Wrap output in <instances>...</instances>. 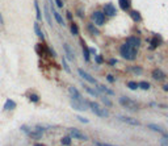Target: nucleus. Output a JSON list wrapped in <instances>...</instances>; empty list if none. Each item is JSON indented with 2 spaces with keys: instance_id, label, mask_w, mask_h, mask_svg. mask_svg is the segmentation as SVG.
Masks as SVG:
<instances>
[{
  "instance_id": "obj_1",
  "label": "nucleus",
  "mask_w": 168,
  "mask_h": 146,
  "mask_svg": "<svg viewBox=\"0 0 168 146\" xmlns=\"http://www.w3.org/2000/svg\"><path fill=\"white\" fill-rule=\"evenodd\" d=\"M120 54L122 58H125L127 61H134L135 57H137V49L131 48V46H129L126 43H124L121 46V49H120Z\"/></svg>"
},
{
  "instance_id": "obj_2",
  "label": "nucleus",
  "mask_w": 168,
  "mask_h": 146,
  "mask_svg": "<svg viewBox=\"0 0 168 146\" xmlns=\"http://www.w3.org/2000/svg\"><path fill=\"white\" fill-rule=\"evenodd\" d=\"M88 105L91 107V109H92V112L96 114V116H98V117H108V116H109L108 111H106L105 108H103V107H100L97 103H95V101H89Z\"/></svg>"
},
{
  "instance_id": "obj_3",
  "label": "nucleus",
  "mask_w": 168,
  "mask_h": 146,
  "mask_svg": "<svg viewBox=\"0 0 168 146\" xmlns=\"http://www.w3.org/2000/svg\"><path fill=\"white\" fill-rule=\"evenodd\" d=\"M71 107L76 111H87L88 109V101L84 100V99H79V100L71 99Z\"/></svg>"
},
{
  "instance_id": "obj_4",
  "label": "nucleus",
  "mask_w": 168,
  "mask_h": 146,
  "mask_svg": "<svg viewBox=\"0 0 168 146\" xmlns=\"http://www.w3.org/2000/svg\"><path fill=\"white\" fill-rule=\"evenodd\" d=\"M120 104L122 107H125V108L130 109V111H137L138 109V105H137L133 100L127 99V97H120Z\"/></svg>"
},
{
  "instance_id": "obj_5",
  "label": "nucleus",
  "mask_w": 168,
  "mask_h": 146,
  "mask_svg": "<svg viewBox=\"0 0 168 146\" xmlns=\"http://www.w3.org/2000/svg\"><path fill=\"white\" fill-rule=\"evenodd\" d=\"M68 132H70V136L74 137V138H76V140H80V141H87L88 140V137L86 134L81 133L80 130L75 129V128H70V129H68Z\"/></svg>"
},
{
  "instance_id": "obj_6",
  "label": "nucleus",
  "mask_w": 168,
  "mask_h": 146,
  "mask_svg": "<svg viewBox=\"0 0 168 146\" xmlns=\"http://www.w3.org/2000/svg\"><path fill=\"white\" fill-rule=\"evenodd\" d=\"M78 72H79V75L81 76V78L84 79V80H87L88 83H91V84H97V80L93 78L92 75H89L88 72H86L83 70V68H78Z\"/></svg>"
},
{
  "instance_id": "obj_7",
  "label": "nucleus",
  "mask_w": 168,
  "mask_h": 146,
  "mask_svg": "<svg viewBox=\"0 0 168 146\" xmlns=\"http://www.w3.org/2000/svg\"><path fill=\"white\" fill-rule=\"evenodd\" d=\"M92 20L95 21V24L97 25H103L105 22V14L100 11H96L93 14H92Z\"/></svg>"
},
{
  "instance_id": "obj_8",
  "label": "nucleus",
  "mask_w": 168,
  "mask_h": 146,
  "mask_svg": "<svg viewBox=\"0 0 168 146\" xmlns=\"http://www.w3.org/2000/svg\"><path fill=\"white\" fill-rule=\"evenodd\" d=\"M126 45L131 46V48H134V49H138L141 46V40L138 37H129L127 41H126Z\"/></svg>"
},
{
  "instance_id": "obj_9",
  "label": "nucleus",
  "mask_w": 168,
  "mask_h": 146,
  "mask_svg": "<svg viewBox=\"0 0 168 146\" xmlns=\"http://www.w3.org/2000/svg\"><path fill=\"white\" fill-rule=\"evenodd\" d=\"M104 13L106 14V16H109V17L116 16V13H117V11H116V7H114V5H112V4H106V5L104 7Z\"/></svg>"
},
{
  "instance_id": "obj_10",
  "label": "nucleus",
  "mask_w": 168,
  "mask_h": 146,
  "mask_svg": "<svg viewBox=\"0 0 168 146\" xmlns=\"http://www.w3.org/2000/svg\"><path fill=\"white\" fill-rule=\"evenodd\" d=\"M118 120L126 122V124L134 125V126H138V125L141 124V122H139L138 120H135V119H133V117H127V116H118Z\"/></svg>"
},
{
  "instance_id": "obj_11",
  "label": "nucleus",
  "mask_w": 168,
  "mask_h": 146,
  "mask_svg": "<svg viewBox=\"0 0 168 146\" xmlns=\"http://www.w3.org/2000/svg\"><path fill=\"white\" fill-rule=\"evenodd\" d=\"M152 78H154L155 80H163L165 78V75L162 70H159V68H155L154 71H152Z\"/></svg>"
},
{
  "instance_id": "obj_12",
  "label": "nucleus",
  "mask_w": 168,
  "mask_h": 146,
  "mask_svg": "<svg viewBox=\"0 0 168 146\" xmlns=\"http://www.w3.org/2000/svg\"><path fill=\"white\" fill-rule=\"evenodd\" d=\"M63 48H64L66 55L68 57V59H70V61H75V54L72 53V50H71V48H70V45H68V43H63Z\"/></svg>"
},
{
  "instance_id": "obj_13",
  "label": "nucleus",
  "mask_w": 168,
  "mask_h": 146,
  "mask_svg": "<svg viewBox=\"0 0 168 146\" xmlns=\"http://www.w3.org/2000/svg\"><path fill=\"white\" fill-rule=\"evenodd\" d=\"M68 91H70V95H71V99H75V100H79V99H83L80 92L76 90L75 87H70L68 88Z\"/></svg>"
},
{
  "instance_id": "obj_14",
  "label": "nucleus",
  "mask_w": 168,
  "mask_h": 146,
  "mask_svg": "<svg viewBox=\"0 0 168 146\" xmlns=\"http://www.w3.org/2000/svg\"><path fill=\"white\" fill-rule=\"evenodd\" d=\"M51 13L54 14V17H55V20H57V22L59 25H64V21H63V19H62V16L55 11V8H54V5H51Z\"/></svg>"
},
{
  "instance_id": "obj_15",
  "label": "nucleus",
  "mask_w": 168,
  "mask_h": 146,
  "mask_svg": "<svg viewBox=\"0 0 168 146\" xmlns=\"http://www.w3.org/2000/svg\"><path fill=\"white\" fill-rule=\"evenodd\" d=\"M148 128L152 129L154 132H159V133H162L164 137H168V134L165 133V130L162 128V126H159V125H155V124H148Z\"/></svg>"
},
{
  "instance_id": "obj_16",
  "label": "nucleus",
  "mask_w": 168,
  "mask_h": 146,
  "mask_svg": "<svg viewBox=\"0 0 168 146\" xmlns=\"http://www.w3.org/2000/svg\"><path fill=\"white\" fill-rule=\"evenodd\" d=\"M16 108V103H14L13 100H11V99H8V100L5 101L4 104V111H12Z\"/></svg>"
},
{
  "instance_id": "obj_17",
  "label": "nucleus",
  "mask_w": 168,
  "mask_h": 146,
  "mask_svg": "<svg viewBox=\"0 0 168 146\" xmlns=\"http://www.w3.org/2000/svg\"><path fill=\"white\" fill-rule=\"evenodd\" d=\"M118 3H120V7L124 11H126V9L130 8V2H129V0H118Z\"/></svg>"
},
{
  "instance_id": "obj_18",
  "label": "nucleus",
  "mask_w": 168,
  "mask_h": 146,
  "mask_svg": "<svg viewBox=\"0 0 168 146\" xmlns=\"http://www.w3.org/2000/svg\"><path fill=\"white\" fill-rule=\"evenodd\" d=\"M34 32H36V34H37L38 37L41 38V40H43V38H45V36H43V33H42V30H41V26L38 25L37 22L34 24Z\"/></svg>"
},
{
  "instance_id": "obj_19",
  "label": "nucleus",
  "mask_w": 168,
  "mask_h": 146,
  "mask_svg": "<svg viewBox=\"0 0 168 146\" xmlns=\"http://www.w3.org/2000/svg\"><path fill=\"white\" fill-rule=\"evenodd\" d=\"M130 17L134 20V21H141L142 17H141V13L138 11H131L130 12Z\"/></svg>"
},
{
  "instance_id": "obj_20",
  "label": "nucleus",
  "mask_w": 168,
  "mask_h": 146,
  "mask_svg": "<svg viewBox=\"0 0 168 146\" xmlns=\"http://www.w3.org/2000/svg\"><path fill=\"white\" fill-rule=\"evenodd\" d=\"M97 87H98V90H100V91H103V92H105V94H108V95H114V92H113L112 90H109V88H106L105 86H103V84H97Z\"/></svg>"
},
{
  "instance_id": "obj_21",
  "label": "nucleus",
  "mask_w": 168,
  "mask_h": 146,
  "mask_svg": "<svg viewBox=\"0 0 168 146\" xmlns=\"http://www.w3.org/2000/svg\"><path fill=\"white\" fill-rule=\"evenodd\" d=\"M83 87H84V90H86V91L88 92L89 95H92V96H95V97H96V96H98V94H97V92H96L95 90L89 88V87H88V86H86V84H84V83H83Z\"/></svg>"
},
{
  "instance_id": "obj_22",
  "label": "nucleus",
  "mask_w": 168,
  "mask_h": 146,
  "mask_svg": "<svg viewBox=\"0 0 168 146\" xmlns=\"http://www.w3.org/2000/svg\"><path fill=\"white\" fill-rule=\"evenodd\" d=\"M60 143L62 145H64V146H70L71 145V137H63L62 140H60Z\"/></svg>"
},
{
  "instance_id": "obj_23",
  "label": "nucleus",
  "mask_w": 168,
  "mask_h": 146,
  "mask_svg": "<svg viewBox=\"0 0 168 146\" xmlns=\"http://www.w3.org/2000/svg\"><path fill=\"white\" fill-rule=\"evenodd\" d=\"M45 16H46V20L49 22V25L53 26V21H51V17H50V13H49V8H47V5L45 7Z\"/></svg>"
},
{
  "instance_id": "obj_24",
  "label": "nucleus",
  "mask_w": 168,
  "mask_h": 146,
  "mask_svg": "<svg viewBox=\"0 0 168 146\" xmlns=\"http://www.w3.org/2000/svg\"><path fill=\"white\" fill-rule=\"evenodd\" d=\"M34 7H36V13H37V20H41L42 16H41V11H40V7H38V2L34 0Z\"/></svg>"
},
{
  "instance_id": "obj_25",
  "label": "nucleus",
  "mask_w": 168,
  "mask_h": 146,
  "mask_svg": "<svg viewBox=\"0 0 168 146\" xmlns=\"http://www.w3.org/2000/svg\"><path fill=\"white\" fill-rule=\"evenodd\" d=\"M29 99H30V101H32V103H38V101H40V96L36 95V94H32L29 96Z\"/></svg>"
},
{
  "instance_id": "obj_26",
  "label": "nucleus",
  "mask_w": 168,
  "mask_h": 146,
  "mask_svg": "<svg viewBox=\"0 0 168 146\" xmlns=\"http://www.w3.org/2000/svg\"><path fill=\"white\" fill-rule=\"evenodd\" d=\"M138 87H141L142 90H148L150 88V83H147V82H141L138 84Z\"/></svg>"
},
{
  "instance_id": "obj_27",
  "label": "nucleus",
  "mask_w": 168,
  "mask_h": 146,
  "mask_svg": "<svg viewBox=\"0 0 168 146\" xmlns=\"http://www.w3.org/2000/svg\"><path fill=\"white\" fill-rule=\"evenodd\" d=\"M83 55H84V59H86L87 62H89V51H88L87 48L83 49Z\"/></svg>"
},
{
  "instance_id": "obj_28",
  "label": "nucleus",
  "mask_w": 168,
  "mask_h": 146,
  "mask_svg": "<svg viewBox=\"0 0 168 146\" xmlns=\"http://www.w3.org/2000/svg\"><path fill=\"white\" fill-rule=\"evenodd\" d=\"M71 33H72L74 36H76V34L79 33V29H78V25H76V24H72V25H71Z\"/></svg>"
},
{
  "instance_id": "obj_29",
  "label": "nucleus",
  "mask_w": 168,
  "mask_h": 146,
  "mask_svg": "<svg viewBox=\"0 0 168 146\" xmlns=\"http://www.w3.org/2000/svg\"><path fill=\"white\" fill-rule=\"evenodd\" d=\"M127 87L130 88V90H137V88H138V84H137L135 82H129L127 83Z\"/></svg>"
},
{
  "instance_id": "obj_30",
  "label": "nucleus",
  "mask_w": 168,
  "mask_h": 146,
  "mask_svg": "<svg viewBox=\"0 0 168 146\" xmlns=\"http://www.w3.org/2000/svg\"><path fill=\"white\" fill-rule=\"evenodd\" d=\"M160 43V41L158 40V38L155 37V38H152V42H151V49H154L155 48V46H158Z\"/></svg>"
},
{
  "instance_id": "obj_31",
  "label": "nucleus",
  "mask_w": 168,
  "mask_h": 146,
  "mask_svg": "<svg viewBox=\"0 0 168 146\" xmlns=\"http://www.w3.org/2000/svg\"><path fill=\"white\" fill-rule=\"evenodd\" d=\"M36 51H37V53H40V54H42V53H43V46H42L41 43L36 45Z\"/></svg>"
},
{
  "instance_id": "obj_32",
  "label": "nucleus",
  "mask_w": 168,
  "mask_h": 146,
  "mask_svg": "<svg viewBox=\"0 0 168 146\" xmlns=\"http://www.w3.org/2000/svg\"><path fill=\"white\" fill-rule=\"evenodd\" d=\"M62 63H63V67H64V70H66L67 72H70L71 70H70V67H68V65H67V62H66V58H63V59H62Z\"/></svg>"
},
{
  "instance_id": "obj_33",
  "label": "nucleus",
  "mask_w": 168,
  "mask_h": 146,
  "mask_svg": "<svg viewBox=\"0 0 168 146\" xmlns=\"http://www.w3.org/2000/svg\"><path fill=\"white\" fill-rule=\"evenodd\" d=\"M133 71H134L135 74L139 75V74H142V68H141V67H133Z\"/></svg>"
},
{
  "instance_id": "obj_34",
  "label": "nucleus",
  "mask_w": 168,
  "mask_h": 146,
  "mask_svg": "<svg viewBox=\"0 0 168 146\" xmlns=\"http://www.w3.org/2000/svg\"><path fill=\"white\" fill-rule=\"evenodd\" d=\"M88 29H89L92 33H95V34H98V30H97V29H95L92 25H88Z\"/></svg>"
},
{
  "instance_id": "obj_35",
  "label": "nucleus",
  "mask_w": 168,
  "mask_h": 146,
  "mask_svg": "<svg viewBox=\"0 0 168 146\" xmlns=\"http://www.w3.org/2000/svg\"><path fill=\"white\" fill-rule=\"evenodd\" d=\"M55 3L58 5V8H63V2L62 0H55Z\"/></svg>"
},
{
  "instance_id": "obj_36",
  "label": "nucleus",
  "mask_w": 168,
  "mask_h": 146,
  "mask_svg": "<svg viewBox=\"0 0 168 146\" xmlns=\"http://www.w3.org/2000/svg\"><path fill=\"white\" fill-rule=\"evenodd\" d=\"M76 119H78L79 121H81V122H84V124H87V122H88V120H87V119H84V117H81V116H78Z\"/></svg>"
},
{
  "instance_id": "obj_37",
  "label": "nucleus",
  "mask_w": 168,
  "mask_h": 146,
  "mask_svg": "<svg viewBox=\"0 0 168 146\" xmlns=\"http://www.w3.org/2000/svg\"><path fill=\"white\" fill-rule=\"evenodd\" d=\"M47 50L50 51V54H51L53 57H57V53H55L54 50H53V48H47Z\"/></svg>"
},
{
  "instance_id": "obj_38",
  "label": "nucleus",
  "mask_w": 168,
  "mask_h": 146,
  "mask_svg": "<svg viewBox=\"0 0 168 146\" xmlns=\"http://www.w3.org/2000/svg\"><path fill=\"white\" fill-rule=\"evenodd\" d=\"M96 62H97V63H103V57H101V55H97V57H96Z\"/></svg>"
},
{
  "instance_id": "obj_39",
  "label": "nucleus",
  "mask_w": 168,
  "mask_h": 146,
  "mask_svg": "<svg viewBox=\"0 0 168 146\" xmlns=\"http://www.w3.org/2000/svg\"><path fill=\"white\" fill-rule=\"evenodd\" d=\"M106 79H108V82H110V83H113V82H114L113 75H108V76H106Z\"/></svg>"
},
{
  "instance_id": "obj_40",
  "label": "nucleus",
  "mask_w": 168,
  "mask_h": 146,
  "mask_svg": "<svg viewBox=\"0 0 168 146\" xmlns=\"http://www.w3.org/2000/svg\"><path fill=\"white\" fill-rule=\"evenodd\" d=\"M96 146H113V145H108V143H101V142H96Z\"/></svg>"
},
{
  "instance_id": "obj_41",
  "label": "nucleus",
  "mask_w": 168,
  "mask_h": 146,
  "mask_svg": "<svg viewBox=\"0 0 168 146\" xmlns=\"http://www.w3.org/2000/svg\"><path fill=\"white\" fill-rule=\"evenodd\" d=\"M103 101H104V104H106L108 107H110V105H112V103L108 100V99H103Z\"/></svg>"
},
{
  "instance_id": "obj_42",
  "label": "nucleus",
  "mask_w": 168,
  "mask_h": 146,
  "mask_svg": "<svg viewBox=\"0 0 168 146\" xmlns=\"http://www.w3.org/2000/svg\"><path fill=\"white\" fill-rule=\"evenodd\" d=\"M88 51H89V53H92V54H96V49H95V48H89Z\"/></svg>"
},
{
  "instance_id": "obj_43",
  "label": "nucleus",
  "mask_w": 168,
  "mask_h": 146,
  "mask_svg": "<svg viewBox=\"0 0 168 146\" xmlns=\"http://www.w3.org/2000/svg\"><path fill=\"white\" fill-rule=\"evenodd\" d=\"M116 63H117V59L112 58V59H110V65H116Z\"/></svg>"
},
{
  "instance_id": "obj_44",
  "label": "nucleus",
  "mask_w": 168,
  "mask_h": 146,
  "mask_svg": "<svg viewBox=\"0 0 168 146\" xmlns=\"http://www.w3.org/2000/svg\"><path fill=\"white\" fill-rule=\"evenodd\" d=\"M67 19H72V14H71V12H67Z\"/></svg>"
},
{
  "instance_id": "obj_45",
  "label": "nucleus",
  "mask_w": 168,
  "mask_h": 146,
  "mask_svg": "<svg viewBox=\"0 0 168 146\" xmlns=\"http://www.w3.org/2000/svg\"><path fill=\"white\" fill-rule=\"evenodd\" d=\"M163 90H164V91H168V84H164V86H163Z\"/></svg>"
},
{
  "instance_id": "obj_46",
  "label": "nucleus",
  "mask_w": 168,
  "mask_h": 146,
  "mask_svg": "<svg viewBox=\"0 0 168 146\" xmlns=\"http://www.w3.org/2000/svg\"><path fill=\"white\" fill-rule=\"evenodd\" d=\"M0 24H3V17H2V13H0Z\"/></svg>"
},
{
  "instance_id": "obj_47",
  "label": "nucleus",
  "mask_w": 168,
  "mask_h": 146,
  "mask_svg": "<svg viewBox=\"0 0 168 146\" xmlns=\"http://www.w3.org/2000/svg\"><path fill=\"white\" fill-rule=\"evenodd\" d=\"M34 146H45V145H42V143H36Z\"/></svg>"
}]
</instances>
